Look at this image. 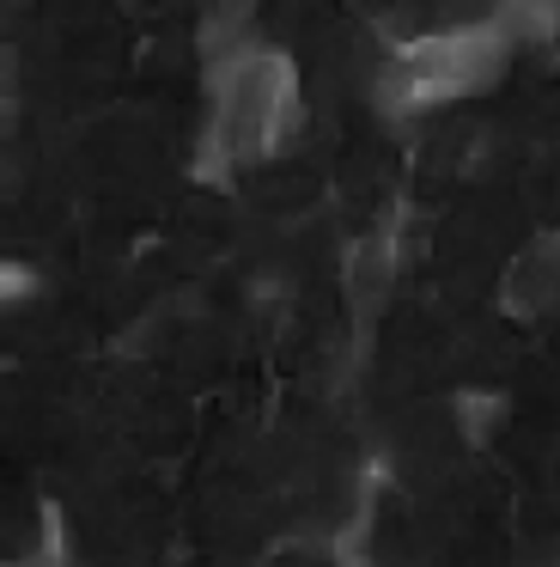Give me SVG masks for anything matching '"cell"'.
<instances>
[{"label": "cell", "mask_w": 560, "mask_h": 567, "mask_svg": "<svg viewBox=\"0 0 560 567\" xmlns=\"http://www.w3.org/2000/svg\"><path fill=\"white\" fill-rule=\"evenodd\" d=\"M299 128V68L287 50L243 43L226 62H214V123H207L195 172L207 184H231L238 165L280 153Z\"/></svg>", "instance_id": "cell-1"}, {"label": "cell", "mask_w": 560, "mask_h": 567, "mask_svg": "<svg viewBox=\"0 0 560 567\" xmlns=\"http://www.w3.org/2000/svg\"><path fill=\"white\" fill-rule=\"evenodd\" d=\"M511 25L499 13L487 19H463V25L426 31V38H408L377 62L372 99L384 116H414L426 104L445 99H469V92H487L511 62Z\"/></svg>", "instance_id": "cell-2"}, {"label": "cell", "mask_w": 560, "mask_h": 567, "mask_svg": "<svg viewBox=\"0 0 560 567\" xmlns=\"http://www.w3.org/2000/svg\"><path fill=\"white\" fill-rule=\"evenodd\" d=\"M506 311L511 318H554L560 311V233L536 238L506 269Z\"/></svg>", "instance_id": "cell-3"}, {"label": "cell", "mask_w": 560, "mask_h": 567, "mask_svg": "<svg viewBox=\"0 0 560 567\" xmlns=\"http://www.w3.org/2000/svg\"><path fill=\"white\" fill-rule=\"evenodd\" d=\"M396 245H390V238H365V245H353L348 250V275H341V281H348V299H353V311H360V318H377V311H384V299L396 293Z\"/></svg>", "instance_id": "cell-4"}, {"label": "cell", "mask_w": 560, "mask_h": 567, "mask_svg": "<svg viewBox=\"0 0 560 567\" xmlns=\"http://www.w3.org/2000/svg\"><path fill=\"white\" fill-rule=\"evenodd\" d=\"M463 427H469V440H487V433L499 427V396H487V391H463Z\"/></svg>", "instance_id": "cell-5"}, {"label": "cell", "mask_w": 560, "mask_h": 567, "mask_svg": "<svg viewBox=\"0 0 560 567\" xmlns=\"http://www.w3.org/2000/svg\"><path fill=\"white\" fill-rule=\"evenodd\" d=\"M554 567H560V561H554Z\"/></svg>", "instance_id": "cell-6"}]
</instances>
